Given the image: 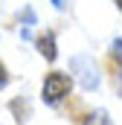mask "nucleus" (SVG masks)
I'll return each instance as SVG.
<instances>
[{
	"mask_svg": "<svg viewBox=\"0 0 122 125\" xmlns=\"http://www.w3.org/2000/svg\"><path fill=\"white\" fill-rule=\"evenodd\" d=\"M70 87H73V79L67 76V73H50L47 79H44V102L47 105H58L64 96H70Z\"/></svg>",
	"mask_w": 122,
	"mask_h": 125,
	"instance_id": "f257e3e1",
	"label": "nucleus"
},
{
	"mask_svg": "<svg viewBox=\"0 0 122 125\" xmlns=\"http://www.w3.org/2000/svg\"><path fill=\"white\" fill-rule=\"evenodd\" d=\"M70 67H73V73L79 76V82H81L84 90H96V87H99V70H96V64L90 61V55H73V58H70Z\"/></svg>",
	"mask_w": 122,
	"mask_h": 125,
	"instance_id": "f03ea898",
	"label": "nucleus"
},
{
	"mask_svg": "<svg viewBox=\"0 0 122 125\" xmlns=\"http://www.w3.org/2000/svg\"><path fill=\"white\" fill-rule=\"evenodd\" d=\"M38 50H41V55H44L47 61H55V58H58V50H55V35H52V32L41 35V38H38Z\"/></svg>",
	"mask_w": 122,
	"mask_h": 125,
	"instance_id": "7ed1b4c3",
	"label": "nucleus"
},
{
	"mask_svg": "<svg viewBox=\"0 0 122 125\" xmlns=\"http://www.w3.org/2000/svg\"><path fill=\"white\" fill-rule=\"evenodd\" d=\"M6 84H9V73H6V67L0 64V90H3Z\"/></svg>",
	"mask_w": 122,
	"mask_h": 125,
	"instance_id": "20e7f679",
	"label": "nucleus"
},
{
	"mask_svg": "<svg viewBox=\"0 0 122 125\" xmlns=\"http://www.w3.org/2000/svg\"><path fill=\"white\" fill-rule=\"evenodd\" d=\"M23 21H26V23H35V12H32V9L23 12Z\"/></svg>",
	"mask_w": 122,
	"mask_h": 125,
	"instance_id": "39448f33",
	"label": "nucleus"
},
{
	"mask_svg": "<svg viewBox=\"0 0 122 125\" xmlns=\"http://www.w3.org/2000/svg\"><path fill=\"white\" fill-rule=\"evenodd\" d=\"M119 47H122V41H119V38H113V55H116V58H119Z\"/></svg>",
	"mask_w": 122,
	"mask_h": 125,
	"instance_id": "423d86ee",
	"label": "nucleus"
}]
</instances>
